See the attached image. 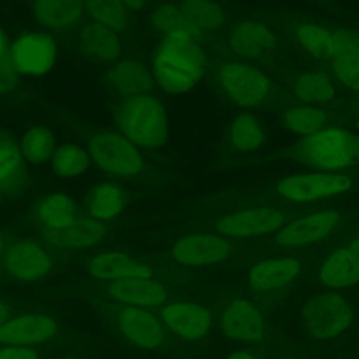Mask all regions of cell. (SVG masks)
<instances>
[{"label":"cell","instance_id":"6da1fadb","mask_svg":"<svg viewBox=\"0 0 359 359\" xmlns=\"http://www.w3.org/2000/svg\"><path fill=\"white\" fill-rule=\"evenodd\" d=\"M206 67V56L199 42L163 39L151 59L154 84L170 94H182L195 87Z\"/></svg>","mask_w":359,"mask_h":359},{"label":"cell","instance_id":"7a4b0ae2","mask_svg":"<svg viewBox=\"0 0 359 359\" xmlns=\"http://www.w3.org/2000/svg\"><path fill=\"white\" fill-rule=\"evenodd\" d=\"M119 132L139 149L156 150L168 140V115L156 95L142 94L121 101L115 112Z\"/></svg>","mask_w":359,"mask_h":359},{"label":"cell","instance_id":"3957f363","mask_svg":"<svg viewBox=\"0 0 359 359\" xmlns=\"http://www.w3.org/2000/svg\"><path fill=\"white\" fill-rule=\"evenodd\" d=\"M292 156L307 167L338 172L359 163V136L344 128L327 126L297 142Z\"/></svg>","mask_w":359,"mask_h":359},{"label":"cell","instance_id":"277c9868","mask_svg":"<svg viewBox=\"0 0 359 359\" xmlns=\"http://www.w3.org/2000/svg\"><path fill=\"white\" fill-rule=\"evenodd\" d=\"M87 150L93 164L111 177L129 178L139 175L144 168L140 149L121 132H94L88 137Z\"/></svg>","mask_w":359,"mask_h":359},{"label":"cell","instance_id":"5b68a950","mask_svg":"<svg viewBox=\"0 0 359 359\" xmlns=\"http://www.w3.org/2000/svg\"><path fill=\"white\" fill-rule=\"evenodd\" d=\"M217 81L223 94L237 105L252 108L269 94L271 83L258 67L244 62H226L217 70Z\"/></svg>","mask_w":359,"mask_h":359},{"label":"cell","instance_id":"8992f818","mask_svg":"<svg viewBox=\"0 0 359 359\" xmlns=\"http://www.w3.org/2000/svg\"><path fill=\"white\" fill-rule=\"evenodd\" d=\"M349 302L338 293H323L309 299L303 307L306 331L317 339L334 338L352 323Z\"/></svg>","mask_w":359,"mask_h":359},{"label":"cell","instance_id":"52a82bcc","mask_svg":"<svg viewBox=\"0 0 359 359\" xmlns=\"http://www.w3.org/2000/svg\"><path fill=\"white\" fill-rule=\"evenodd\" d=\"M7 55L21 76L39 77L56 65L57 43L48 32L28 31L10 43Z\"/></svg>","mask_w":359,"mask_h":359},{"label":"cell","instance_id":"ba28073f","mask_svg":"<svg viewBox=\"0 0 359 359\" xmlns=\"http://www.w3.org/2000/svg\"><path fill=\"white\" fill-rule=\"evenodd\" d=\"M352 181L339 172L311 171L286 175L276 184V192L290 202H313L348 191Z\"/></svg>","mask_w":359,"mask_h":359},{"label":"cell","instance_id":"9c48e42d","mask_svg":"<svg viewBox=\"0 0 359 359\" xmlns=\"http://www.w3.org/2000/svg\"><path fill=\"white\" fill-rule=\"evenodd\" d=\"M325 62L337 79L348 88L359 93V32L353 29H331Z\"/></svg>","mask_w":359,"mask_h":359},{"label":"cell","instance_id":"30bf717a","mask_svg":"<svg viewBox=\"0 0 359 359\" xmlns=\"http://www.w3.org/2000/svg\"><path fill=\"white\" fill-rule=\"evenodd\" d=\"M339 224L335 210H317L299 216L283 224L275 236L276 244L285 248L304 247L327 238Z\"/></svg>","mask_w":359,"mask_h":359},{"label":"cell","instance_id":"8fae6325","mask_svg":"<svg viewBox=\"0 0 359 359\" xmlns=\"http://www.w3.org/2000/svg\"><path fill=\"white\" fill-rule=\"evenodd\" d=\"M285 215L271 206H254L226 215L217 222V230L224 237H257L279 230Z\"/></svg>","mask_w":359,"mask_h":359},{"label":"cell","instance_id":"7c38bea8","mask_svg":"<svg viewBox=\"0 0 359 359\" xmlns=\"http://www.w3.org/2000/svg\"><path fill=\"white\" fill-rule=\"evenodd\" d=\"M233 245L224 236L189 234L180 238L172 247V258L189 266H206L224 261Z\"/></svg>","mask_w":359,"mask_h":359},{"label":"cell","instance_id":"4fadbf2b","mask_svg":"<svg viewBox=\"0 0 359 359\" xmlns=\"http://www.w3.org/2000/svg\"><path fill=\"white\" fill-rule=\"evenodd\" d=\"M220 327L227 338L238 342H259L265 335L262 313L245 299H234L223 307Z\"/></svg>","mask_w":359,"mask_h":359},{"label":"cell","instance_id":"5bb4252c","mask_svg":"<svg viewBox=\"0 0 359 359\" xmlns=\"http://www.w3.org/2000/svg\"><path fill=\"white\" fill-rule=\"evenodd\" d=\"M3 266L11 278L22 282H34L48 273L50 258L39 244L29 240H18L4 251Z\"/></svg>","mask_w":359,"mask_h":359},{"label":"cell","instance_id":"9a60e30c","mask_svg":"<svg viewBox=\"0 0 359 359\" xmlns=\"http://www.w3.org/2000/svg\"><path fill=\"white\" fill-rule=\"evenodd\" d=\"M77 48L91 62L114 63L122 52V42L119 32L90 20L79 27Z\"/></svg>","mask_w":359,"mask_h":359},{"label":"cell","instance_id":"2e32d148","mask_svg":"<svg viewBox=\"0 0 359 359\" xmlns=\"http://www.w3.org/2000/svg\"><path fill=\"white\" fill-rule=\"evenodd\" d=\"M56 323L42 314H22L0 325V344L4 346H28L53 338Z\"/></svg>","mask_w":359,"mask_h":359},{"label":"cell","instance_id":"e0dca14e","mask_svg":"<svg viewBox=\"0 0 359 359\" xmlns=\"http://www.w3.org/2000/svg\"><path fill=\"white\" fill-rule=\"evenodd\" d=\"M321 282L334 289H342L359 282V237L337 247L320 268Z\"/></svg>","mask_w":359,"mask_h":359},{"label":"cell","instance_id":"ac0fdd59","mask_svg":"<svg viewBox=\"0 0 359 359\" xmlns=\"http://www.w3.org/2000/svg\"><path fill=\"white\" fill-rule=\"evenodd\" d=\"M108 292L115 300L142 309L160 307L167 299L164 286L151 279V276H132L112 280Z\"/></svg>","mask_w":359,"mask_h":359},{"label":"cell","instance_id":"d6986e66","mask_svg":"<svg viewBox=\"0 0 359 359\" xmlns=\"http://www.w3.org/2000/svg\"><path fill=\"white\" fill-rule=\"evenodd\" d=\"M35 21L48 31L66 32L81 25L84 0H32Z\"/></svg>","mask_w":359,"mask_h":359},{"label":"cell","instance_id":"ffe728a7","mask_svg":"<svg viewBox=\"0 0 359 359\" xmlns=\"http://www.w3.org/2000/svg\"><path fill=\"white\" fill-rule=\"evenodd\" d=\"M229 48L240 57L258 59L276 48L275 34L262 22L240 21L229 34Z\"/></svg>","mask_w":359,"mask_h":359},{"label":"cell","instance_id":"44dd1931","mask_svg":"<svg viewBox=\"0 0 359 359\" xmlns=\"http://www.w3.org/2000/svg\"><path fill=\"white\" fill-rule=\"evenodd\" d=\"M118 323L126 339L139 348L153 349L164 341L161 323L146 309L128 306L121 311Z\"/></svg>","mask_w":359,"mask_h":359},{"label":"cell","instance_id":"7402d4cb","mask_svg":"<svg viewBox=\"0 0 359 359\" xmlns=\"http://www.w3.org/2000/svg\"><path fill=\"white\" fill-rule=\"evenodd\" d=\"M161 317L172 332L187 339L205 337L212 325L209 311L199 304L188 302H177L164 306Z\"/></svg>","mask_w":359,"mask_h":359},{"label":"cell","instance_id":"603a6c76","mask_svg":"<svg viewBox=\"0 0 359 359\" xmlns=\"http://www.w3.org/2000/svg\"><path fill=\"white\" fill-rule=\"evenodd\" d=\"M111 88L123 98L149 94L154 87L151 70L136 59H119L111 65L107 73Z\"/></svg>","mask_w":359,"mask_h":359},{"label":"cell","instance_id":"cb8c5ba5","mask_svg":"<svg viewBox=\"0 0 359 359\" xmlns=\"http://www.w3.org/2000/svg\"><path fill=\"white\" fill-rule=\"evenodd\" d=\"M300 269L302 264L296 258H271L255 264L250 269L248 280L257 292H272L292 283Z\"/></svg>","mask_w":359,"mask_h":359},{"label":"cell","instance_id":"d4e9b609","mask_svg":"<svg viewBox=\"0 0 359 359\" xmlns=\"http://www.w3.org/2000/svg\"><path fill=\"white\" fill-rule=\"evenodd\" d=\"M27 184V161L20 140L0 129V187L3 192H18Z\"/></svg>","mask_w":359,"mask_h":359},{"label":"cell","instance_id":"484cf974","mask_svg":"<svg viewBox=\"0 0 359 359\" xmlns=\"http://www.w3.org/2000/svg\"><path fill=\"white\" fill-rule=\"evenodd\" d=\"M35 220L42 233L59 231L70 226L81 213L73 198L67 194L53 192L43 196L35 208Z\"/></svg>","mask_w":359,"mask_h":359},{"label":"cell","instance_id":"4316f807","mask_svg":"<svg viewBox=\"0 0 359 359\" xmlns=\"http://www.w3.org/2000/svg\"><path fill=\"white\" fill-rule=\"evenodd\" d=\"M104 222L88 215H80L70 226L59 231L43 233L48 243L63 248H87L97 244L105 234Z\"/></svg>","mask_w":359,"mask_h":359},{"label":"cell","instance_id":"83f0119b","mask_svg":"<svg viewBox=\"0 0 359 359\" xmlns=\"http://www.w3.org/2000/svg\"><path fill=\"white\" fill-rule=\"evenodd\" d=\"M150 22L164 39H185L199 42L203 38V35L185 15L180 6H157L150 14Z\"/></svg>","mask_w":359,"mask_h":359},{"label":"cell","instance_id":"f1b7e54d","mask_svg":"<svg viewBox=\"0 0 359 359\" xmlns=\"http://www.w3.org/2000/svg\"><path fill=\"white\" fill-rule=\"evenodd\" d=\"M91 275L104 280L132 276H151L149 266L122 252H102L95 255L88 266Z\"/></svg>","mask_w":359,"mask_h":359},{"label":"cell","instance_id":"f546056e","mask_svg":"<svg viewBox=\"0 0 359 359\" xmlns=\"http://www.w3.org/2000/svg\"><path fill=\"white\" fill-rule=\"evenodd\" d=\"M126 203L123 191L111 181H101L94 184L86 195L87 215L105 222L118 216Z\"/></svg>","mask_w":359,"mask_h":359},{"label":"cell","instance_id":"4dcf8cb0","mask_svg":"<svg viewBox=\"0 0 359 359\" xmlns=\"http://www.w3.org/2000/svg\"><path fill=\"white\" fill-rule=\"evenodd\" d=\"M18 140L24 160L31 165L49 163L57 147L53 130L42 123H35L24 129Z\"/></svg>","mask_w":359,"mask_h":359},{"label":"cell","instance_id":"1f68e13d","mask_svg":"<svg viewBox=\"0 0 359 359\" xmlns=\"http://www.w3.org/2000/svg\"><path fill=\"white\" fill-rule=\"evenodd\" d=\"M93 161L86 147L77 143H62L56 147L50 167L60 180H77L90 170Z\"/></svg>","mask_w":359,"mask_h":359},{"label":"cell","instance_id":"d6a6232c","mask_svg":"<svg viewBox=\"0 0 359 359\" xmlns=\"http://www.w3.org/2000/svg\"><path fill=\"white\" fill-rule=\"evenodd\" d=\"M180 7L203 36L224 25V11L213 0H181Z\"/></svg>","mask_w":359,"mask_h":359},{"label":"cell","instance_id":"836d02e7","mask_svg":"<svg viewBox=\"0 0 359 359\" xmlns=\"http://www.w3.org/2000/svg\"><path fill=\"white\" fill-rule=\"evenodd\" d=\"M293 93L297 100L306 104H324L337 94L334 83L317 72L300 73L293 83Z\"/></svg>","mask_w":359,"mask_h":359},{"label":"cell","instance_id":"e575fe53","mask_svg":"<svg viewBox=\"0 0 359 359\" xmlns=\"http://www.w3.org/2000/svg\"><path fill=\"white\" fill-rule=\"evenodd\" d=\"M227 136L233 149L238 151L257 150L265 139L261 122L251 114L237 115L230 122Z\"/></svg>","mask_w":359,"mask_h":359},{"label":"cell","instance_id":"d590c367","mask_svg":"<svg viewBox=\"0 0 359 359\" xmlns=\"http://www.w3.org/2000/svg\"><path fill=\"white\" fill-rule=\"evenodd\" d=\"M84 7L93 21L116 32L130 24L132 11L122 0H84Z\"/></svg>","mask_w":359,"mask_h":359},{"label":"cell","instance_id":"8d00e7d4","mask_svg":"<svg viewBox=\"0 0 359 359\" xmlns=\"http://www.w3.org/2000/svg\"><path fill=\"white\" fill-rule=\"evenodd\" d=\"M283 123L289 130L304 137L327 128L328 115L317 107L302 105L287 109L283 115Z\"/></svg>","mask_w":359,"mask_h":359},{"label":"cell","instance_id":"74e56055","mask_svg":"<svg viewBox=\"0 0 359 359\" xmlns=\"http://www.w3.org/2000/svg\"><path fill=\"white\" fill-rule=\"evenodd\" d=\"M331 35V29L318 24L306 22L296 28V38L299 43L314 57L323 59L327 43Z\"/></svg>","mask_w":359,"mask_h":359},{"label":"cell","instance_id":"f35d334b","mask_svg":"<svg viewBox=\"0 0 359 359\" xmlns=\"http://www.w3.org/2000/svg\"><path fill=\"white\" fill-rule=\"evenodd\" d=\"M21 74L17 72L14 65L11 63L8 55L0 59V95H6L13 93L20 84Z\"/></svg>","mask_w":359,"mask_h":359},{"label":"cell","instance_id":"ab89813d","mask_svg":"<svg viewBox=\"0 0 359 359\" xmlns=\"http://www.w3.org/2000/svg\"><path fill=\"white\" fill-rule=\"evenodd\" d=\"M0 359H39V355L24 346H7L0 349Z\"/></svg>","mask_w":359,"mask_h":359},{"label":"cell","instance_id":"60d3db41","mask_svg":"<svg viewBox=\"0 0 359 359\" xmlns=\"http://www.w3.org/2000/svg\"><path fill=\"white\" fill-rule=\"evenodd\" d=\"M8 48H10V42H8L7 34L0 25V59L8 53Z\"/></svg>","mask_w":359,"mask_h":359},{"label":"cell","instance_id":"b9f144b4","mask_svg":"<svg viewBox=\"0 0 359 359\" xmlns=\"http://www.w3.org/2000/svg\"><path fill=\"white\" fill-rule=\"evenodd\" d=\"M226 359H255V356L248 351H234Z\"/></svg>","mask_w":359,"mask_h":359},{"label":"cell","instance_id":"7bdbcfd3","mask_svg":"<svg viewBox=\"0 0 359 359\" xmlns=\"http://www.w3.org/2000/svg\"><path fill=\"white\" fill-rule=\"evenodd\" d=\"M122 1L128 6V8H129L130 11L140 10V8L147 3V0H122Z\"/></svg>","mask_w":359,"mask_h":359},{"label":"cell","instance_id":"ee69618b","mask_svg":"<svg viewBox=\"0 0 359 359\" xmlns=\"http://www.w3.org/2000/svg\"><path fill=\"white\" fill-rule=\"evenodd\" d=\"M8 320V309L4 304V302L0 300V325L4 324Z\"/></svg>","mask_w":359,"mask_h":359},{"label":"cell","instance_id":"f6af8a7d","mask_svg":"<svg viewBox=\"0 0 359 359\" xmlns=\"http://www.w3.org/2000/svg\"><path fill=\"white\" fill-rule=\"evenodd\" d=\"M3 248H4V245H3V241H1V238H0V255L3 254Z\"/></svg>","mask_w":359,"mask_h":359},{"label":"cell","instance_id":"bcb514c9","mask_svg":"<svg viewBox=\"0 0 359 359\" xmlns=\"http://www.w3.org/2000/svg\"><path fill=\"white\" fill-rule=\"evenodd\" d=\"M1 194H3V191H1V187H0V196H1Z\"/></svg>","mask_w":359,"mask_h":359},{"label":"cell","instance_id":"7dc6e473","mask_svg":"<svg viewBox=\"0 0 359 359\" xmlns=\"http://www.w3.org/2000/svg\"><path fill=\"white\" fill-rule=\"evenodd\" d=\"M67 359H76V358H67Z\"/></svg>","mask_w":359,"mask_h":359}]
</instances>
